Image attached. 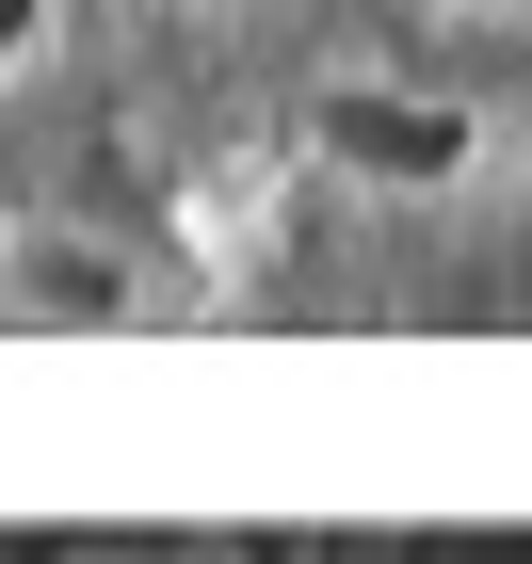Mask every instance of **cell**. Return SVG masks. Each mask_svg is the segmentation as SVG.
Instances as JSON below:
<instances>
[{
	"mask_svg": "<svg viewBox=\"0 0 532 564\" xmlns=\"http://www.w3.org/2000/svg\"><path fill=\"white\" fill-rule=\"evenodd\" d=\"M0 291L48 306V323H113V306H130V259L82 242V226H17V242H0Z\"/></svg>",
	"mask_w": 532,
	"mask_h": 564,
	"instance_id": "cell-2",
	"label": "cell"
},
{
	"mask_svg": "<svg viewBox=\"0 0 532 564\" xmlns=\"http://www.w3.org/2000/svg\"><path fill=\"white\" fill-rule=\"evenodd\" d=\"M48 33V0H0V65H17V48H33Z\"/></svg>",
	"mask_w": 532,
	"mask_h": 564,
	"instance_id": "cell-4",
	"label": "cell"
},
{
	"mask_svg": "<svg viewBox=\"0 0 532 564\" xmlns=\"http://www.w3.org/2000/svg\"><path fill=\"white\" fill-rule=\"evenodd\" d=\"M307 145L339 177H371V194H436V177H468V113H452V97H403V82H323L307 97Z\"/></svg>",
	"mask_w": 532,
	"mask_h": 564,
	"instance_id": "cell-1",
	"label": "cell"
},
{
	"mask_svg": "<svg viewBox=\"0 0 532 564\" xmlns=\"http://www.w3.org/2000/svg\"><path fill=\"white\" fill-rule=\"evenodd\" d=\"M65 564H242L226 532H162V549H65Z\"/></svg>",
	"mask_w": 532,
	"mask_h": 564,
	"instance_id": "cell-3",
	"label": "cell"
}]
</instances>
